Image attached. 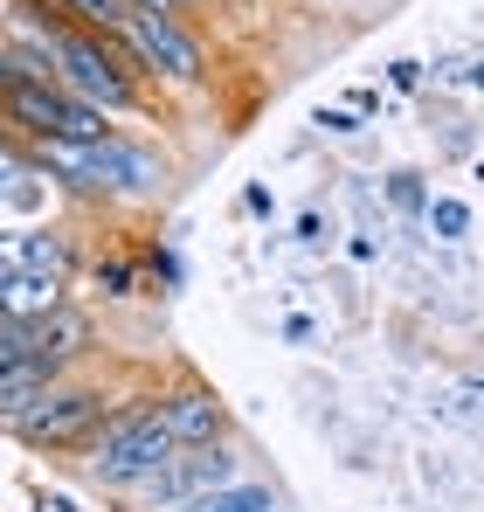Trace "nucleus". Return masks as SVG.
I'll list each match as a JSON object with an SVG mask.
<instances>
[{
	"mask_svg": "<svg viewBox=\"0 0 484 512\" xmlns=\"http://www.w3.org/2000/svg\"><path fill=\"white\" fill-rule=\"evenodd\" d=\"M83 450H90L83 471H90L104 492H132L139 478H153L166 457H173V436L153 423V395H139V402H118Z\"/></svg>",
	"mask_w": 484,
	"mask_h": 512,
	"instance_id": "f257e3e1",
	"label": "nucleus"
},
{
	"mask_svg": "<svg viewBox=\"0 0 484 512\" xmlns=\"http://www.w3.org/2000/svg\"><path fill=\"white\" fill-rule=\"evenodd\" d=\"M0 125L28 146V139H77V146H97L104 132H118L104 111H90L83 97H70V90L56 84H21L0 97Z\"/></svg>",
	"mask_w": 484,
	"mask_h": 512,
	"instance_id": "20e7f679",
	"label": "nucleus"
},
{
	"mask_svg": "<svg viewBox=\"0 0 484 512\" xmlns=\"http://www.w3.org/2000/svg\"><path fill=\"white\" fill-rule=\"evenodd\" d=\"M90 284H97L104 298H132V291H139V263H132V256H104V263L90 270Z\"/></svg>",
	"mask_w": 484,
	"mask_h": 512,
	"instance_id": "2eb2a0df",
	"label": "nucleus"
},
{
	"mask_svg": "<svg viewBox=\"0 0 484 512\" xmlns=\"http://www.w3.org/2000/svg\"><path fill=\"white\" fill-rule=\"evenodd\" d=\"M236 478H242V450L222 436V443H201V450H173L160 471L139 478L132 492L153 512H180V506H194V499H208V492H222V485H236Z\"/></svg>",
	"mask_w": 484,
	"mask_h": 512,
	"instance_id": "39448f33",
	"label": "nucleus"
},
{
	"mask_svg": "<svg viewBox=\"0 0 484 512\" xmlns=\"http://www.w3.org/2000/svg\"><path fill=\"white\" fill-rule=\"evenodd\" d=\"M180 512H277V492L236 478V485H222V492H208V499H194V506H180Z\"/></svg>",
	"mask_w": 484,
	"mask_h": 512,
	"instance_id": "f8f14e48",
	"label": "nucleus"
},
{
	"mask_svg": "<svg viewBox=\"0 0 484 512\" xmlns=\"http://www.w3.org/2000/svg\"><path fill=\"white\" fill-rule=\"evenodd\" d=\"M208 7H215V0H173V14H180V21H187V14H208Z\"/></svg>",
	"mask_w": 484,
	"mask_h": 512,
	"instance_id": "aec40b11",
	"label": "nucleus"
},
{
	"mask_svg": "<svg viewBox=\"0 0 484 512\" xmlns=\"http://www.w3.org/2000/svg\"><path fill=\"white\" fill-rule=\"evenodd\" d=\"M298 243H325V222H319V215H298Z\"/></svg>",
	"mask_w": 484,
	"mask_h": 512,
	"instance_id": "6ab92c4d",
	"label": "nucleus"
},
{
	"mask_svg": "<svg viewBox=\"0 0 484 512\" xmlns=\"http://www.w3.org/2000/svg\"><path fill=\"white\" fill-rule=\"evenodd\" d=\"M90 173H97V194H153V153L146 146H132L125 132H104L97 146H90Z\"/></svg>",
	"mask_w": 484,
	"mask_h": 512,
	"instance_id": "6e6552de",
	"label": "nucleus"
},
{
	"mask_svg": "<svg viewBox=\"0 0 484 512\" xmlns=\"http://www.w3.org/2000/svg\"><path fill=\"white\" fill-rule=\"evenodd\" d=\"M118 49L132 56L139 84H160V90H201L208 84V56H201V35L180 21V14H132Z\"/></svg>",
	"mask_w": 484,
	"mask_h": 512,
	"instance_id": "7ed1b4c3",
	"label": "nucleus"
},
{
	"mask_svg": "<svg viewBox=\"0 0 484 512\" xmlns=\"http://www.w3.org/2000/svg\"><path fill=\"white\" fill-rule=\"evenodd\" d=\"M0 201H35V167L7 125H0Z\"/></svg>",
	"mask_w": 484,
	"mask_h": 512,
	"instance_id": "ddd939ff",
	"label": "nucleus"
},
{
	"mask_svg": "<svg viewBox=\"0 0 484 512\" xmlns=\"http://www.w3.org/2000/svg\"><path fill=\"white\" fill-rule=\"evenodd\" d=\"M139 14H173V0H132Z\"/></svg>",
	"mask_w": 484,
	"mask_h": 512,
	"instance_id": "412c9836",
	"label": "nucleus"
},
{
	"mask_svg": "<svg viewBox=\"0 0 484 512\" xmlns=\"http://www.w3.org/2000/svg\"><path fill=\"white\" fill-rule=\"evenodd\" d=\"M215 7H256V0H215Z\"/></svg>",
	"mask_w": 484,
	"mask_h": 512,
	"instance_id": "4be33fe9",
	"label": "nucleus"
},
{
	"mask_svg": "<svg viewBox=\"0 0 484 512\" xmlns=\"http://www.w3.org/2000/svg\"><path fill=\"white\" fill-rule=\"evenodd\" d=\"M388 201H395V208H422V180H415V173H395V180H388Z\"/></svg>",
	"mask_w": 484,
	"mask_h": 512,
	"instance_id": "dca6fc26",
	"label": "nucleus"
},
{
	"mask_svg": "<svg viewBox=\"0 0 484 512\" xmlns=\"http://www.w3.org/2000/svg\"><path fill=\"white\" fill-rule=\"evenodd\" d=\"M153 423L173 436V450H201V443H222V436H229V409H222L215 388L187 381V388H173V395H153Z\"/></svg>",
	"mask_w": 484,
	"mask_h": 512,
	"instance_id": "0eeeda50",
	"label": "nucleus"
},
{
	"mask_svg": "<svg viewBox=\"0 0 484 512\" xmlns=\"http://www.w3.org/2000/svg\"><path fill=\"white\" fill-rule=\"evenodd\" d=\"M422 215H429V229H436L443 243H464V236H471V201H457V194L422 201Z\"/></svg>",
	"mask_w": 484,
	"mask_h": 512,
	"instance_id": "4468645a",
	"label": "nucleus"
},
{
	"mask_svg": "<svg viewBox=\"0 0 484 512\" xmlns=\"http://www.w3.org/2000/svg\"><path fill=\"white\" fill-rule=\"evenodd\" d=\"M319 125H325V132H360V118H353V111H319Z\"/></svg>",
	"mask_w": 484,
	"mask_h": 512,
	"instance_id": "a211bd4d",
	"label": "nucleus"
},
{
	"mask_svg": "<svg viewBox=\"0 0 484 512\" xmlns=\"http://www.w3.org/2000/svg\"><path fill=\"white\" fill-rule=\"evenodd\" d=\"M77 270V236L56 222H7L0 229V277H63Z\"/></svg>",
	"mask_w": 484,
	"mask_h": 512,
	"instance_id": "423d86ee",
	"label": "nucleus"
},
{
	"mask_svg": "<svg viewBox=\"0 0 484 512\" xmlns=\"http://www.w3.org/2000/svg\"><path fill=\"white\" fill-rule=\"evenodd\" d=\"M56 305H70L63 277H0V319H49Z\"/></svg>",
	"mask_w": 484,
	"mask_h": 512,
	"instance_id": "1a4fd4ad",
	"label": "nucleus"
},
{
	"mask_svg": "<svg viewBox=\"0 0 484 512\" xmlns=\"http://www.w3.org/2000/svg\"><path fill=\"white\" fill-rule=\"evenodd\" d=\"M388 77H395V90H415V84H422V63H408V56H402V63H388Z\"/></svg>",
	"mask_w": 484,
	"mask_h": 512,
	"instance_id": "f3484780",
	"label": "nucleus"
},
{
	"mask_svg": "<svg viewBox=\"0 0 484 512\" xmlns=\"http://www.w3.org/2000/svg\"><path fill=\"white\" fill-rule=\"evenodd\" d=\"M49 381H56V374H49L42 360H7V367H0V423H7V416H21Z\"/></svg>",
	"mask_w": 484,
	"mask_h": 512,
	"instance_id": "9b49d317",
	"label": "nucleus"
},
{
	"mask_svg": "<svg viewBox=\"0 0 484 512\" xmlns=\"http://www.w3.org/2000/svg\"><path fill=\"white\" fill-rule=\"evenodd\" d=\"M56 14H63L70 28H83V35L118 42V35H125V21H132L139 7H132V0H56Z\"/></svg>",
	"mask_w": 484,
	"mask_h": 512,
	"instance_id": "9d476101",
	"label": "nucleus"
},
{
	"mask_svg": "<svg viewBox=\"0 0 484 512\" xmlns=\"http://www.w3.org/2000/svg\"><path fill=\"white\" fill-rule=\"evenodd\" d=\"M118 402L97 388V381H49L21 416H7V429L21 436V443H35V450H83L97 429H104V416H111Z\"/></svg>",
	"mask_w": 484,
	"mask_h": 512,
	"instance_id": "f03ea898",
	"label": "nucleus"
}]
</instances>
